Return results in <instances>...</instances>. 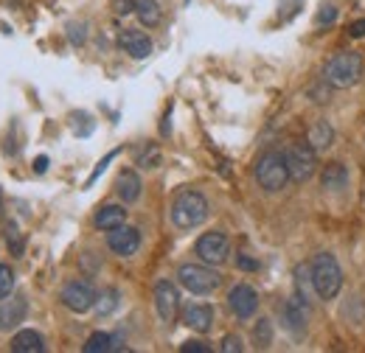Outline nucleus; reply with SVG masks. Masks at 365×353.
<instances>
[{
    "label": "nucleus",
    "instance_id": "nucleus-1",
    "mask_svg": "<svg viewBox=\"0 0 365 353\" xmlns=\"http://www.w3.org/2000/svg\"><path fill=\"white\" fill-rule=\"evenodd\" d=\"M169 214H172V221H175L178 230H194V227H200L202 221L208 219V199L200 191L185 188L172 199V211Z\"/></svg>",
    "mask_w": 365,
    "mask_h": 353
},
{
    "label": "nucleus",
    "instance_id": "nucleus-10",
    "mask_svg": "<svg viewBox=\"0 0 365 353\" xmlns=\"http://www.w3.org/2000/svg\"><path fill=\"white\" fill-rule=\"evenodd\" d=\"M107 247H110L118 258H133L138 250H140V233H138V227L121 224V227L110 230V236H107Z\"/></svg>",
    "mask_w": 365,
    "mask_h": 353
},
{
    "label": "nucleus",
    "instance_id": "nucleus-8",
    "mask_svg": "<svg viewBox=\"0 0 365 353\" xmlns=\"http://www.w3.org/2000/svg\"><path fill=\"white\" fill-rule=\"evenodd\" d=\"M59 300L73 314H85L96 306V289H93L91 280H68L59 292Z\"/></svg>",
    "mask_w": 365,
    "mask_h": 353
},
{
    "label": "nucleus",
    "instance_id": "nucleus-6",
    "mask_svg": "<svg viewBox=\"0 0 365 353\" xmlns=\"http://www.w3.org/2000/svg\"><path fill=\"white\" fill-rule=\"evenodd\" d=\"M284 157H287V169H289L292 182H307L318 172V152H315V146L309 140L307 143H292L284 152Z\"/></svg>",
    "mask_w": 365,
    "mask_h": 353
},
{
    "label": "nucleus",
    "instance_id": "nucleus-12",
    "mask_svg": "<svg viewBox=\"0 0 365 353\" xmlns=\"http://www.w3.org/2000/svg\"><path fill=\"white\" fill-rule=\"evenodd\" d=\"M228 306L239 320H250L259 311V295L247 283H236L228 292Z\"/></svg>",
    "mask_w": 365,
    "mask_h": 353
},
{
    "label": "nucleus",
    "instance_id": "nucleus-30",
    "mask_svg": "<svg viewBox=\"0 0 365 353\" xmlns=\"http://www.w3.org/2000/svg\"><path fill=\"white\" fill-rule=\"evenodd\" d=\"M334 20H337V9H334V6H323V11L318 14V26L334 23Z\"/></svg>",
    "mask_w": 365,
    "mask_h": 353
},
{
    "label": "nucleus",
    "instance_id": "nucleus-24",
    "mask_svg": "<svg viewBox=\"0 0 365 353\" xmlns=\"http://www.w3.org/2000/svg\"><path fill=\"white\" fill-rule=\"evenodd\" d=\"M118 289H104L98 297H96V311H98V317H107V314H113V311L118 309Z\"/></svg>",
    "mask_w": 365,
    "mask_h": 353
},
{
    "label": "nucleus",
    "instance_id": "nucleus-7",
    "mask_svg": "<svg viewBox=\"0 0 365 353\" xmlns=\"http://www.w3.org/2000/svg\"><path fill=\"white\" fill-rule=\"evenodd\" d=\"M194 253L205 261V264L211 266H220L228 261L230 255V241L225 233H220V230H211V233H202L200 238H197V244H194Z\"/></svg>",
    "mask_w": 365,
    "mask_h": 353
},
{
    "label": "nucleus",
    "instance_id": "nucleus-34",
    "mask_svg": "<svg viewBox=\"0 0 365 353\" xmlns=\"http://www.w3.org/2000/svg\"><path fill=\"white\" fill-rule=\"evenodd\" d=\"M236 264L242 266V269H259V264H256V261H250L247 255H239V261H236Z\"/></svg>",
    "mask_w": 365,
    "mask_h": 353
},
{
    "label": "nucleus",
    "instance_id": "nucleus-33",
    "mask_svg": "<svg viewBox=\"0 0 365 353\" xmlns=\"http://www.w3.org/2000/svg\"><path fill=\"white\" fill-rule=\"evenodd\" d=\"M349 34H351V37H363V34H365V17L349 26Z\"/></svg>",
    "mask_w": 365,
    "mask_h": 353
},
{
    "label": "nucleus",
    "instance_id": "nucleus-11",
    "mask_svg": "<svg viewBox=\"0 0 365 353\" xmlns=\"http://www.w3.org/2000/svg\"><path fill=\"white\" fill-rule=\"evenodd\" d=\"M281 322H284V328L292 334V337H304L307 334V322H309V306L295 295V297H289L287 303H284V309H281Z\"/></svg>",
    "mask_w": 365,
    "mask_h": 353
},
{
    "label": "nucleus",
    "instance_id": "nucleus-19",
    "mask_svg": "<svg viewBox=\"0 0 365 353\" xmlns=\"http://www.w3.org/2000/svg\"><path fill=\"white\" fill-rule=\"evenodd\" d=\"M346 182H349V172L343 163H329L320 174V185L326 191H340V188H346Z\"/></svg>",
    "mask_w": 365,
    "mask_h": 353
},
{
    "label": "nucleus",
    "instance_id": "nucleus-13",
    "mask_svg": "<svg viewBox=\"0 0 365 353\" xmlns=\"http://www.w3.org/2000/svg\"><path fill=\"white\" fill-rule=\"evenodd\" d=\"M182 322L191 331H197V334H208L211 325H214V309L205 306V303H191V306H185V311H182Z\"/></svg>",
    "mask_w": 365,
    "mask_h": 353
},
{
    "label": "nucleus",
    "instance_id": "nucleus-20",
    "mask_svg": "<svg viewBox=\"0 0 365 353\" xmlns=\"http://www.w3.org/2000/svg\"><path fill=\"white\" fill-rule=\"evenodd\" d=\"M118 348H124V345L118 342V337H110V334H104V331L91 334V339L85 342V353H107V351H118Z\"/></svg>",
    "mask_w": 365,
    "mask_h": 353
},
{
    "label": "nucleus",
    "instance_id": "nucleus-32",
    "mask_svg": "<svg viewBox=\"0 0 365 353\" xmlns=\"http://www.w3.org/2000/svg\"><path fill=\"white\" fill-rule=\"evenodd\" d=\"M115 154H118V152H110V154H107V157H104V160H101V163L96 166V172H93L91 179H88V185H93V182H96V176H98V174H101V172H104V169H107V166H110V160H113Z\"/></svg>",
    "mask_w": 365,
    "mask_h": 353
},
{
    "label": "nucleus",
    "instance_id": "nucleus-9",
    "mask_svg": "<svg viewBox=\"0 0 365 353\" xmlns=\"http://www.w3.org/2000/svg\"><path fill=\"white\" fill-rule=\"evenodd\" d=\"M155 309L163 325H172L178 320V311H180V295H178V286L172 280H158L155 283Z\"/></svg>",
    "mask_w": 365,
    "mask_h": 353
},
{
    "label": "nucleus",
    "instance_id": "nucleus-14",
    "mask_svg": "<svg viewBox=\"0 0 365 353\" xmlns=\"http://www.w3.org/2000/svg\"><path fill=\"white\" fill-rule=\"evenodd\" d=\"M118 45H121L130 56H135V59H146V56L152 53V40H149L143 31H133V28H127V31L118 34Z\"/></svg>",
    "mask_w": 365,
    "mask_h": 353
},
{
    "label": "nucleus",
    "instance_id": "nucleus-22",
    "mask_svg": "<svg viewBox=\"0 0 365 353\" xmlns=\"http://www.w3.org/2000/svg\"><path fill=\"white\" fill-rule=\"evenodd\" d=\"M331 140H334V130L329 127V121H318V124L309 130V143L315 146V152L329 149V146H331Z\"/></svg>",
    "mask_w": 365,
    "mask_h": 353
},
{
    "label": "nucleus",
    "instance_id": "nucleus-16",
    "mask_svg": "<svg viewBox=\"0 0 365 353\" xmlns=\"http://www.w3.org/2000/svg\"><path fill=\"white\" fill-rule=\"evenodd\" d=\"M26 320V300L14 297L9 303H0V331H11Z\"/></svg>",
    "mask_w": 365,
    "mask_h": 353
},
{
    "label": "nucleus",
    "instance_id": "nucleus-5",
    "mask_svg": "<svg viewBox=\"0 0 365 353\" xmlns=\"http://www.w3.org/2000/svg\"><path fill=\"white\" fill-rule=\"evenodd\" d=\"M178 280L185 292L191 295H211L220 289L222 283V275L217 269H211V264H182L178 269Z\"/></svg>",
    "mask_w": 365,
    "mask_h": 353
},
{
    "label": "nucleus",
    "instance_id": "nucleus-21",
    "mask_svg": "<svg viewBox=\"0 0 365 353\" xmlns=\"http://www.w3.org/2000/svg\"><path fill=\"white\" fill-rule=\"evenodd\" d=\"M135 14L146 28L158 26V23H160V17H163V14H160V6H158L155 0H135Z\"/></svg>",
    "mask_w": 365,
    "mask_h": 353
},
{
    "label": "nucleus",
    "instance_id": "nucleus-27",
    "mask_svg": "<svg viewBox=\"0 0 365 353\" xmlns=\"http://www.w3.org/2000/svg\"><path fill=\"white\" fill-rule=\"evenodd\" d=\"M6 241L11 244L14 255H20V253H23V241H20V236H17V227H14V224H9V227H6Z\"/></svg>",
    "mask_w": 365,
    "mask_h": 353
},
{
    "label": "nucleus",
    "instance_id": "nucleus-29",
    "mask_svg": "<svg viewBox=\"0 0 365 353\" xmlns=\"http://www.w3.org/2000/svg\"><path fill=\"white\" fill-rule=\"evenodd\" d=\"M182 353H211V348L205 345V342H200V339H188V342H182L180 345Z\"/></svg>",
    "mask_w": 365,
    "mask_h": 353
},
{
    "label": "nucleus",
    "instance_id": "nucleus-18",
    "mask_svg": "<svg viewBox=\"0 0 365 353\" xmlns=\"http://www.w3.org/2000/svg\"><path fill=\"white\" fill-rule=\"evenodd\" d=\"M140 176L135 172H121L118 179H115V191H118V196H121V202H135L138 196H140Z\"/></svg>",
    "mask_w": 365,
    "mask_h": 353
},
{
    "label": "nucleus",
    "instance_id": "nucleus-31",
    "mask_svg": "<svg viewBox=\"0 0 365 353\" xmlns=\"http://www.w3.org/2000/svg\"><path fill=\"white\" fill-rule=\"evenodd\" d=\"M113 9H115V14H130V11H135V0H115Z\"/></svg>",
    "mask_w": 365,
    "mask_h": 353
},
{
    "label": "nucleus",
    "instance_id": "nucleus-25",
    "mask_svg": "<svg viewBox=\"0 0 365 353\" xmlns=\"http://www.w3.org/2000/svg\"><path fill=\"white\" fill-rule=\"evenodd\" d=\"M253 342L259 348H270L273 342V328H270V320H259V325L253 328Z\"/></svg>",
    "mask_w": 365,
    "mask_h": 353
},
{
    "label": "nucleus",
    "instance_id": "nucleus-26",
    "mask_svg": "<svg viewBox=\"0 0 365 353\" xmlns=\"http://www.w3.org/2000/svg\"><path fill=\"white\" fill-rule=\"evenodd\" d=\"M14 292V272L9 266H0V300H6Z\"/></svg>",
    "mask_w": 365,
    "mask_h": 353
},
{
    "label": "nucleus",
    "instance_id": "nucleus-23",
    "mask_svg": "<svg viewBox=\"0 0 365 353\" xmlns=\"http://www.w3.org/2000/svg\"><path fill=\"white\" fill-rule=\"evenodd\" d=\"M295 289H298V297L309 306V300H312V289H315V286H312V272H309L304 264L295 269Z\"/></svg>",
    "mask_w": 365,
    "mask_h": 353
},
{
    "label": "nucleus",
    "instance_id": "nucleus-2",
    "mask_svg": "<svg viewBox=\"0 0 365 353\" xmlns=\"http://www.w3.org/2000/svg\"><path fill=\"white\" fill-rule=\"evenodd\" d=\"M323 79H326V85L337 90L354 88L363 79V56L357 51H343V53L331 56L329 65H326Z\"/></svg>",
    "mask_w": 365,
    "mask_h": 353
},
{
    "label": "nucleus",
    "instance_id": "nucleus-4",
    "mask_svg": "<svg viewBox=\"0 0 365 353\" xmlns=\"http://www.w3.org/2000/svg\"><path fill=\"white\" fill-rule=\"evenodd\" d=\"M253 174H256V182H259L267 194L281 191V188L289 182V169H287V157H284V152H275V149L264 152V154L256 160Z\"/></svg>",
    "mask_w": 365,
    "mask_h": 353
},
{
    "label": "nucleus",
    "instance_id": "nucleus-17",
    "mask_svg": "<svg viewBox=\"0 0 365 353\" xmlns=\"http://www.w3.org/2000/svg\"><path fill=\"white\" fill-rule=\"evenodd\" d=\"M11 351L14 353H43L46 351V339H43L37 331L26 328V331H17V334H14V339H11Z\"/></svg>",
    "mask_w": 365,
    "mask_h": 353
},
{
    "label": "nucleus",
    "instance_id": "nucleus-15",
    "mask_svg": "<svg viewBox=\"0 0 365 353\" xmlns=\"http://www.w3.org/2000/svg\"><path fill=\"white\" fill-rule=\"evenodd\" d=\"M93 224L98 227V230H115V227H121V224H127V208H121V205H104V208H98V214L93 216Z\"/></svg>",
    "mask_w": 365,
    "mask_h": 353
},
{
    "label": "nucleus",
    "instance_id": "nucleus-35",
    "mask_svg": "<svg viewBox=\"0 0 365 353\" xmlns=\"http://www.w3.org/2000/svg\"><path fill=\"white\" fill-rule=\"evenodd\" d=\"M34 169H37V172L43 174V172L48 169V157H37V166H34Z\"/></svg>",
    "mask_w": 365,
    "mask_h": 353
},
{
    "label": "nucleus",
    "instance_id": "nucleus-3",
    "mask_svg": "<svg viewBox=\"0 0 365 353\" xmlns=\"http://www.w3.org/2000/svg\"><path fill=\"white\" fill-rule=\"evenodd\" d=\"M309 272H312V286H315V295L320 300H331L340 292L343 269H340L337 258L331 253H318L312 266H309Z\"/></svg>",
    "mask_w": 365,
    "mask_h": 353
},
{
    "label": "nucleus",
    "instance_id": "nucleus-28",
    "mask_svg": "<svg viewBox=\"0 0 365 353\" xmlns=\"http://www.w3.org/2000/svg\"><path fill=\"white\" fill-rule=\"evenodd\" d=\"M242 337H236V334H228L225 339H222V353H242Z\"/></svg>",
    "mask_w": 365,
    "mask_h": 353
}]
</instances>
